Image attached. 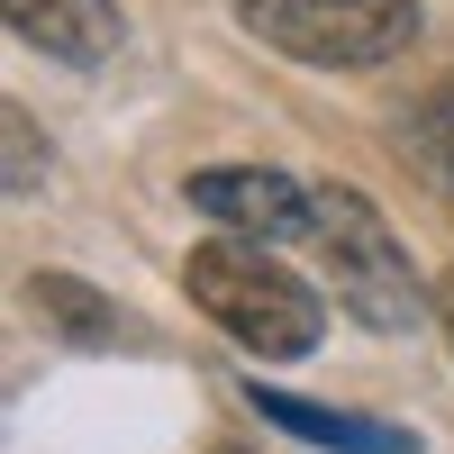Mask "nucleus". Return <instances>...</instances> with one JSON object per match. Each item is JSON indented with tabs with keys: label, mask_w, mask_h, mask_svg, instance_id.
Segmentation results:
<instances>
[{
	"label": "nucleus",
	"mask_w": 454,
	"mask_h": 454,
	"mask_svg": "<svg viewBox=\"0 0 454 454\" xmlns=\"http://www.w3.org/2000/svg\"><path fill=\"white\" fill-rule=\"evenodd\" d=\"M427 145H436V164H454V82H445L436 109H427Z\"/></svg>",
	"instance_id": "obj_9"
},
{
	"label": "nucleus",
	"mask_w": 454,
	"mask_h": 454,
	"mask_svg": "<svg viewBox=\"0 0 454 454\" xmlns=\"http://www.w3.org/2000/svg\"><path fill=\"white\" fill-rule=\"evenodd\" d=\"M436 327H445V346H454V273L436 282Z\"/></svg>",
	"instance_id": "obj_10"
},
{
	"label": "nucleus",
	"mask_w": 454,
	"mask_h": 454,
	"mask_svg": "<svg viewBox=\"0 0 454 454\" xmlns=\"http://www.w3.org/2000/svg\"><path fill=\"white\" fill-rule=\"evenodd\" d=\"M27 300H36V309H46L64 336H82V346H109V336H119V318H100L109 300H100V291H82V282H64V273H46Z\"/></svg>",
	"instance_id": "obj_7"
},
{
	"label": "nucleus",
	"mask_w": 454,
	"mask_h": 454,
	"mask_svg": "<svg viewBox=\"0 0 454 454\" xmlns=\"http://www.w3.org/2000/svg\"><path fill=\"white\" fill-rule=\"evenodd\" d=\"M318 263H327V282L336 300L364 318V327H382V336H409L436 300L419 291V273H409V254L400 237L382 227V209H372L364 192H318Z\"/></svg>",
	"instance_id": "obj_2"
},
{
	"label": "nucleus",
	"mask_w": 454,
	"mask_h": 454,
	"mask_svg": "<svg viewBox=\"0 0 454 454\" xmlns=\"http://www.w3.org/2000/svg\"><path fill=\"white\" fill-rule=\"evenodd\" d=\"M36 182V128H27V109H10V192H27Z\"/></svg>",
	"instance_id": "obj_8"
},
{
	"label": "nucleus",
	"mask_w": 454,
	"mask_h": 454,
	"mask_svg": "<svg viewBox=\"0 0 454 454\" xmlns=\"http://www.w3.org/2000/svg\"><path fill=\"white\" fill-rule=\"evenodd\" d=\"M237 19L300 64H391L419 36V0H237Z\"/></svg>",
	"instance_id": "obj_3"
},
{
	"label": "nucleus",
	"mask_w": 454,
	"mask_h": 454,
	"mask_svg": "<svg viewBox=\"0 0 454 454\" xmlns=\"http://www.w3.org/2000/svg\"><path fill=\"white\" fill-rule=\"evenodd\" d=\"M254 409H263L273 427L309 436V445H336V454H419V436H409V427L355 419V409H309V400H291V391H263V382H254Z\"/></svg>",
	"instance_id": "obj_6"
},
{
	"label": "nucleus",
	"mask_w": 454,
	"mask_h": 454,
	"mask_svg": "<svg viewBox=\"0 0 454 454\" xmlns=\"http://www.w3.org/2000/svg\"><path fill=\"white\" fill-rule=\"evenodd\" d=\"M192 209L227 218L237 237H318V192H300L291 173H263V164H227V173H192Z\"/></svg>",
	"instance_id": "obj_4"
},
{
	"label": "nucleus",
	"mask_w": 454,
	"mask_h": 454,
	"mask_svg": "<svg viewBox=\"0 0 454 454\" xmlns=\"http://www.w3.org/2000/svg\"><path fill=\"white\" fill-rule=\"evenodd\" d=\"M10 27L27 46L64 55V64H100L119 46V10H109V0H10Z\"/></svg>",
	"instance_id": "obj_5"
},
{
	"label": "nucleus",
	"mask_w": 454,
	"mask_h": 454,
	"mask_svg": "<svg viewBox=\"0 0 454 454\" xmlns=\"http://www.w3.org/2000/svg\"><path fill=\"white\" fill-rule=\"evenodd\" d=\"M182 291L200 300V309L237 336L246 355H263V364H291V355H309L318 346V327H327V309H318V291L300 282V273H282L263 246H237V237H209L192 263H182Z\"/></svg>",
	"instance_id": "obj_1"
}]
</instances>
